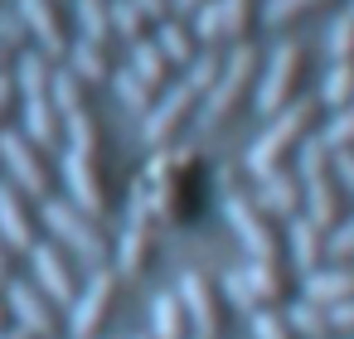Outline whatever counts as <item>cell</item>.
Returning a JSON list of instances; mask_svg holds the SVG:
<instances>
[{"instance_id": "obj_1", "label": "cell", "mask_w": 354, "mask_h": 339, "mask_svg": "<svg viewBox=\"0 0 354 339\" xmlns=\"http://www.w3.org/2000/svg\"><path fill=\"white\" fill-rule=\"evenodd\" d=\"M141 184L151 194V213L156 223H194V213L204 209L209 199V165H204V151L194 141H175V146H160L151 151L146 170H141Z\"/></svg>"}, {"instance_id": "obj_2", "label": "cell", "mask_w": 354, "mask_h": 339, "mask_svg": "<svg viewBox=\"0 0 354 339\" xmlns=\"http://www.w3.org/2000/svg\"><path fill=\"white\" fill-rule=\"evenodd\" d=\"M320 126H325V102L310 97V93H301L291 107L272 112V117H267V131L248 146V155H243L248 175H252V180H267V175L286 170V165L296 160V151H301L310 136H320Z\"/></svg>"}, {"instance_id": "obj_3", "label": "cell", "mask_w": 354, "mask_h": 339, "mask_svg": "<svg viewBox=\"0 0 354 339\" xmlns=\"http://www.w3.org/2000/svg\"><path fill=\"white\" fill-rule=\"evenodd\" d=\"M262 49L252 44V39H243V44H228V54H223V73H218V83L204 93V102H199V117H204V126H223L228 117H238L243 107H248V97L257 93V78H262Z\"/></svg>"}, {"instance_id": "obj_4", "label": "cell", "mask_w": 354, "mask_h": 339, "mask_svg": "<svg viewBox=\"0 0 354 339\" xmlns=\"http://www.w3.org/2000/svg\"><path fill=\"white\" fill-rule=\"evenodd\" d=\"M49 73H54V59H44L39 49L20 54V64H15V93L25 102V136L39 151L64 141V126H59V112H54V97H49Z\"/></svg>"}, {"instance_id": "obj_5", "label": "cell", "mask_w": 354, "mask_h": 339, "mask_svg": "<svg viewBox=\"0 0 354 339\" xmlns=\"http://www.w3.org/2000/svg\"><path fill=\"white\" fill-rule=\"evenodd\" d=\"M223 296L252 320L257 310H281L286 300H296V271L291 262H248L223 276Z\"/></svg>"}, {"instance_id": "obj_6", "label": "cell", "mask_w": 354, "mask_h": 339, "mask_svg": "<svg viewBox=\"0 0 354 339\" xmlns=\"http://www.w3.org/2000/svg\"><path fill=\"white\" fill-rule=\"evenodd\" d=\"M223 218H228V228L238 233V242L252 262H291L286 257V223L272 218L257 204V194H248V189L223 194Z\"/></svg>"}, {"instance_id": "obj_7", "label": "cell", "mask_w": 354, "mask_h": 339, "mask_svg": "<svg viewBox=\"0 0 354 339\" xmlns=\"http://www.w3.org/2000/svg\"><path fill=\"white\" fill-rule=\"evenodd\" d=\"M306 78H310V49L301 39H281L262 64V78H257V93H252L257 112L272 117V112L291 107L306 93Z\"/></svg>"}, {"instance_id": "obj_8", "label": "cell", "mask_w": 354, "mask_h": 339, "mask_svg": "<svg viewBox=\"0 0 354 339\" xmlns=\"http://www.w3.org/2000/svg\"><path fill=\"white\" fill-rule=\"evenodd\" d=\"M39 213H44V228L59 238V247H64V252H73V257H78V262H88V267H107L112 242H107V233L97 228V218H93V213H83L73 199H54V194H44V199H39Z\"/></svg>"}, {"instance_id": "obj_9", "label": "cell", "mask_w": 354, "mask_h": 339, "mask_svg": "<svg viewBox=\"0 0 354 339\" xmlns=\"http://www.w3.org/2000/svg\"><path fill=\"white\" fill-rule=\"evenodd\" d=\"M156 233H160V223H156L151 194H146V184H141V175H136L131 189H127V218H122V233H117V242H112L117 276H141V271L151 267V257H156Z\"/></svg>"}, {"instance_id": "obj_10", "label": "cell", "mask_w": 354, "mask_h": 339, "mask_svg": "<svg viewBox=\"0 0 354 339\" xmlns=\"http://www.w3.org/2000/svg\"><path fill=\"white\" fill-rule=\"evenodd\" d=\"M175 291H180V300H185V310H189L194 339H223V334H228L233 305H228V296H223V281H214V276H204V271H185Z\"/></svg>"}, {"instance_id": "obj_11", "label": "cell", "mask_w": 354, "mask_h": 339, "mask_svg": "<svg viewBox=\"0 0 354 339\" xmlns=\"http://www.w3.org/2000/svg\"><path fill=\"white\" fill-rule=\"evenodd\" d=\"M199 93L180 78V83H170V88H160V97H156V107L141 117V141L151 146V151H160V146H175L180 141V131L199 117Z\"/></svg>"}, {"instance_id": "obj_12", "label": "cell", "mask_w": 354, "mask_h": 339, "mask_svg": "<svg viewBox=\"0 0 354 339\" xmlns=\"http://www.w3.org/2000/svg\"><path fill=\"white\" fill-rule=\"evenodd\" d=\"M117 286H122L117 267H93L88 286L68 305V339H97L102 334V325H107V315L117 305Z\"/></svg>"}, {"instance_id": "obj_13", "label": "cell", "mask_w": 354, "mask_h": 339, "mask_svg": "<svg viewBox=\"0 0 354 339\" xmlns=\"http://www.w3.org/2000/svg\"><path fill=\"white\" fill-rule=\"evenodd\" d=\"M0 165H6V180L20 189V194H35L44 199L49 194V170L39 160V146L20 131H0Z\"/></svg>"}, {"instance_id": "obj_14", "label": "cell", "mask_w": 354, "mask_h": 339, "mask_svg": "<svg viewBox=\"0 0 354 339\" xmlns=\"http://www.w3.org/2000/svg\"><path fill=\"white\" fill-rule=\"evenodd\" d=\"M59 175H64V184H68V199H73L83 213H93V218H102V213H107V184H102V170H97V160H93V155L64 151Z\"/></svg>"}, {"instance_id": "obj_15", "label": "cell", "mask_w": 354, "mask_h": 339, "mask_svg": "<svg viewBox=\"0 0 354 339\" xmlns=\"http://www.w3.org/2000/svg\"><path fill=\"white\" fill-rule=\"evenodd\" d=\"M6 310L15 315L20 329H30L35 339H54L59 334V315H54V300L30 286V281H6Z\"/></svg>"}, {"instance_id": "obj_16", "label": "cell", "mask_w": 354, "mask_h": 339, "mask_svg": "<svg viewBox=\"0 0 354 339\" xmlns=\"http://www.w3.org/2000/svg\"><path fill=\"white\" fill-rule=\"evenodd\" d=\"M30 267H35V286L54 300V305H73L78 286H73V267H68V252L59 242H35L30 252Z\"/></svg>"}, {"instance_id": "obj_17", "label": "cell", "mask_w": 354, "mask_h": 339, "mask_svg": "<svg viewBox=\"0 0 354 339\" xmlns=\"http://www.w3.org/2000/svg\"><path fill=\"white\" fill-rule=\"evenodd\" d=\"M15 15L25 20V35H35L44 59H64L68 54V30L54 10V0H15Z\"/></svg>"}, {"instance_id": "obj_18", "label": "cell", "mask_w": 354, "mask_h": 339, "mask_svg": "<svg viewBox=\"0 0 354 339\" xmlns=\"http://www.w3.org/2000/svg\"><path fill=\"white\" fill-rule=\"evenodd\" d=\"M286 257H291V267H301V271L330 267V233H325L315 218H306V213L286 218Z\"/></svg>"}, {"instance_id": "obj_19", "label": "cell", "mask_w": 354, "mask_h": 339, "mask_svg": "<svg viewBox=\"0 0 354 339\" xmlns=\"http://www.w3.org/2000/svg\"><path fill=\"white\" fill-rule=\"evenodd\" d=\"M257 204L272 213V218H296V213H306V184H301V175H296V165H286V170H277V175H267V180H257Z\"/></svg>"}, {"instance_id": "obj_20", "label": "cell", "mask_w": 354, "mask_h": 339, "mask_svg": "<svg viewBox=\"0 0 354 339\" xmlns=\"http://www.w3.org/2000/svg\"><path fill=\"white\" fill-rule=\"evenodd\" d=\"M0 238H6V247L15 252H30L35 247V218L20 199V189L10 180H0Z\"/></svg>"}, {"instance_id": "obj_21", "label": "cell", "mask_w": 354, "mask_h": 339, "mask_svg": "<svg viewBox=\"0 0 354 339\" xmlns=\"http://www.w3.org/2000/svg\"><path fill=\"white\" fill-rule=\"evenodd\" d=\"M335 6H339V0H262V25L286 35V30H301V25L330 15Z\"/></svg>"}, {"instance_id": "obj_22", "label": "cell", "mask_w": 354, "mask_h": 339, "mask_svg": "<svg viewBox=\"0 0 354 339\" xmlns=\"http://www.w3.org/2000/svg\"><path fill=\"white\" fill-rule=\"evenodd\" d=\"M301 296L306 300H315V305H339V300H354V267H339V262H330V267H320V271H306V281H301Z\"/></svg>"}, {"instance_id": "obj_23", "label": "cell", "mask_w": 354, "mask_h": 339, "mask_svg": "<svg viewBox=\"0 0 354 339\" xmlns=\"http://www.w3.org/2000/svg\"><path fill=\"white\" fill-rule=\"evenodd\" d=\"M156 44H160V54H165L175 68H189V64H194V54L204 49V44H199V35H194V25H189V20H175V15L156 25Z\"/></svg>"}, {"instance_id": "obj_24", "label": "cell", "mask_w": 354, "mask_h": 339, "mask_svg": "<svg viewBox=\"0 0 354 339\" xmlns=\"http://www.w3.org/2000/svg\"><path fill=\"white\" fill-rule=\"evenodd\" d=\"M151 334H156V339H189V334H194L180 291H160V296L151 300Z\"/></svg>"}, {"instance_id": "obj_25", "label": "cell", "mask_w": 354, "mask_h": 339, "mask_svg": "<svg viewBox=\"0 0 354 339\" xmlns=\"http://www.w3.org/2000/svg\"><path fill=\"white\" fill-rule=\"evenodd\" d=\"M64 68H68L78 83H112L107 49H102V44H88V39H73V44H68V54H64Z\"/></svg>"}, {"instance_id": "obj_26", "label": "cell", "mask_w": 354, "mask_h": 339, "mask_svg": "<svg viewBox=\"0 0 354 339\" xmlns=\"http://www.w3.org/2000/svg\"><path fill=\"white\" fill-rule=\"evenodd\" d=\"M73 20H78V30H83L88 44L107 49L117 39V30H112V0H73Z\"/></svg>"}, {"instance_id": "obj_27", "label": "cell", "mask_w": 354, "mask_h": 339, "mask_svg": "<svg viewBox=\"0 0 354 339\" xmlns=\"http://www.w3.org/2000/svg\"><path fill=\"white\" fill-rule=\"evenodd\" d=\"M136 78H146L151 88H170V73H175V64L160 54V44L156 39H136L131 44V64H127Z\"/></svg>"}, {"instance_id": "obj_28", "label": "cell", "mask_w": 354, "mask_h": 339, "mask_svg": "<svg viewBox=\"0 0 354 339\" xmlns=\"http://www.w3.org/2000/svg\"><path fill=\"white\" fill-rule=\"evenodd\" d=\"M281 310H286V320H291V329H296L301 339H335V329H330V310H325V305L296 296V300H286Z\"/></svg>"}, {"instance_id": "obj_29", "label": "cell", "mask_w": 354, "mask_h": 339, "mask_svg": "<svg viewBox=\"0 0 354 339\" xmlns=\"http://www.w3.org/2000/svg\"><path fill=\"white\" fill-rule=\"evenodd\" d=\"M315 97L325 102V112L349 107V102H354V59H330V64H325V83H320Z\"/></svg>"}, {"instance_id": "obj_30", "label": "cell", "mask_w": 354, "mask_h": 339, "mask_svg": "<svg viewBox=\"0 0 354 339\" xmlns=\"http://www.w3.org/2000/svg\"><path fill=\"white\" fill-rule=\"evenodd\" d=\"M59 126H64L68 151H78V155H93V160H97V151H102V126H97V117H93L88 107H83V112L59 117Z\"/></svg>"}, {"instance_id": "obj_31", "label": "cell", "mask_w": 354, "mask_h": 339, "mask_svg": "<svg viewBox=\"0 0 354 339\" xmlns=\"http://www.w3.org/2000/svg\"><path fill=\"white\" fill-rule=\"evenodd\" d=\"M112 88H117V102H122L127 112H136V117H146V112L156 107V97H160V88H151V83L136 78L131 68H117V73H112Z\"/></svg>"}, {"instance_id": "obj_32", "label": "cell", "mask_w": 354, "mask_h": 339, "mask_svg": "<svg viewBox=\"0 0 354 339\" xmlns=\"http://www.w3.org/2000/svg\"><path fill=\"white\" fill-rule=\"evenodd\" d=\"M218 6H223V30H228V44L252 39V30L262 25V0H218Z\"/></svg>"}, {"instance_id": "obj_33", "label": "cell", "mask_w": 354, "mask_h": 339, "mask_svg": "<svg viewBox=\"0 0 354 339\" xmlns=\"http://www.w3.org/2000/svg\"><path fill=\"white\" fill-rule=\"evenodd\" d=\"M83 88H88V83H78L68 68H54V73H49V97H54V112H59V117H68V112H83V107H88Z\"/></svg>"}, {"instance_id": "obj_34", "label": "cell", "mask_w": 354, "mask_h": 339, "mask_svg": "<svg viewBox=\"0 0 354 339\" xmlns=\"http://www.w3.org/2000/svg\"><path fill=\"white\" fill-rule=\"evenodd\" d=\"M223 54H228V49H209V44H204V49L194 54V64L185 68V83H189L199 97H204V93L218 83V73H223Z\"/></svg>"}, {"instance_id": "obj_35", "label": "cell", "mask_w": 354, "mask_h": 339, "mask_svg": "<svg viewBox=\"0 0 354 339\" xmlns=\"http://www.w3.org/2000/svg\"><path fill=\"white\" fill-rule=\"evenodd\" d=\"M112 30H117V39H127V44L151 39V20L136 10V0H112Z\"/></svg>"}, {"instance_id": "obj_36", "label": "cell", "mask_w": 354, "mask_h": 339, "mask_svg": "<svg viewBox=\"0 0 354 339\" xmlns=\"http://www.w3.org/2000/svg\"><path fill=\"white\" fill-rule=\"evenodd\" d=\"M325 54H330V59H354V10H344V15H335V20H330Z\"/></svg>"}, {"instance_id": "obj_37", "label": "cell", "mask_w": 354, "mask_h": 339, "mask_svg": "<svg viewBox=\"0 0 354 339\" xmlns=\"http://www.w3.org/2000/svg\"><path fill=\"white\" fill-rule=\"evenodd\" d=\"M252 339H301L286 320V310H257L252 315Z\"/></svg>"}, {"instance_id": "obj_38", "label": "cell", "mask_w": 354, "mask_h": 339, "mask_svg": "<svg viewBox=\"0 0 354 339\" xmlns=\"http://www.w3.org/2000/svg\"><path fill=\"white\" fill-rule=\"evenodd\" d=\"M330 262L339 267H354V209L330 228Z\"/></svg>"}, {"instance_id": "obj_39", "label": "cell", "mask_w": 354, "mask_h": 339, "mask_svg": "<svg viewBox=\"0 0 354 339\" xmlns=\"http://www.w3.org/2000/svg\"><path fill=\"white\" fill-rule=\"evenodd\" d=\"M0 44H6V49H20L25 44V20L15 10H0Z\"/></svg>"}, {"instance_id": "obj_40", "label": "cell", "mask_w": 354, "mask_h": 339, "mask_svg": "<svg viewBox=\"0 0 354 339\" xmlns=\"http://www.w3.org/2000/svg\"><path fill=\"white\" fill-rule=\"evenodd\" d=\"M330 329H335V339H354V300L330 305Z\"/></svg>"}, {"instance_id": "obj_41", "label": "cell", "mask_w": 354, "mask_h": 339, "mask_svg": "<svg viewBox=\"0 0 354 339\" xmlns=\"http://www.w3.org/2000/svg\"><path fill=\"white\" fill-rule=\"evenodd\" d=\"M136 10H141L151 25H160V20H170V0H136Z\"/></svg>"}, {"instance_id": "obj_42", "label": "cell", "mask_w": 354, "mask_h": 339, "mask_svg": "<svg viewBox=\"0 0 354 339\" xmlns=\"http://www.w3.org/2000/svg\"><path fill=\"white\" fill-rule=\"evenodd\" d=\"M335 175H339L344 189L354 194V151H335Z\"/></svg>"}, {"instance_id": "obj_43", "label": "cell", "mask_w": 354, "mask_h": 339, "mask_svg": "<svg viewBox=\"0 0 354 339\" xmlns=\"http://www.w3.org/2000/svg\"><path fill=\"white\" fill-rule=\"evenodd\" d=\"M204 6H209V0H170V15H175V20H194Z\"/></svg>"}, {"instance_id": "obj_44", "label": "cell", "mask_w": 354, "mask_h": 339, "mask_svg": "<svg viewBox=\"0 0 354 339\" xmlns=\"http://www.w3.org/2000/svg\"><path fill=\"white\" fill-rule=\"evenodd\" d=\"M10 102H15V78H10V73H0V117H6Z\"/></svg>"}, {"instance_id": "obj_45", "label": "cell", "mask_w": 354, "mask_h": 339, "mask_svg": "<svg viewBox=\"0 0 354 339\" xmlns=\"http://www.w3.org/2000/svg\"><path fill=\"white\" fill-rule=\"evenodd\" d=\"M0 339H35V334H30V329H20V325H15V329H0Z\"/></svg>"}, {"instance_id": "obj_46", "label": "cell", "mask_w": 354, "mask_h": 339, "mask_svg": "<svg viewBox=\"0 0 354 339\" xmlns=\"http://www.w3.org/2000/svg\"><path fill=\"white\" fill-rule=\"evenodd\" d=\"M0 329H6V296H0Z\"/></svg>"}, {"instance_id": "obj_47", "label": "cell", "mask_w": 354, "mask_h": 339, "mask_svg": "<svg viewBox=\"0 0 354 339\" xmlns=\"http://www.w3.org/2000/svg\"><path fill=\"white\" fill-rule=\"evenodd\" d=\"M0 276H6V252H0Z\"/></svg>"}, {"instance_id": "obj_48", "label": "cell", "mask_w": 354, "mask_h": 339, "mask_svg": "<svg viewBox=\"0 0 354 339\" xmlns=\"http://www.w3.org/2000/svg\"><path fill=\"white\" fill-rule=\"evenodd\" d=\"M131 339H156V334H131Z\"/></svg>"}, {"instance_id": "obj_49", "label": "cell", "mask_w": 354, "mask_h": 339, "mask_svg": "<svg viewBox=\"0 0 354 339\" xmlns=\"http://www.w3.org/2000/svg\"><path fill=\"white\" fill-rule=\"evenodd\" d=\"M0 296H6V276H0Z\"/></svg>"}, {"instance_id": "obj_50", "label": "cell", "mask_w": 354, "mask_h": 339, "mask_svg": "<svg viewBox=\"0 0 354 339\" xmlns=\"http://www.w3.org/2000/svg\"><path fill=\"white\" fill-rule=\"evenodd\" d=\"M0 64H6V44H0Z\"/></svg>"}]
</instances>
